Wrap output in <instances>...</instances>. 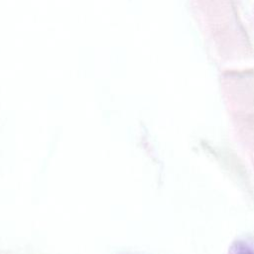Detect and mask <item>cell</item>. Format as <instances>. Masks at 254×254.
Wrapping results in <instances>:
<instances>
[{
  "mask_svg": "<svg viewBox=\"0 0 254 254\" xmlns=\"http://www.w3.org/2000/svg\"><path fill=\"white\" fill-rule=\"evenodd\" d=\"M230 254H254V251L247 244L239 241L232 245Z\"/></svg>",
  "mask_w": 254,
  "mask_h": 254,
  "instance_id": "6da1fadb",
  "label": "cell"
}]
</instances>
